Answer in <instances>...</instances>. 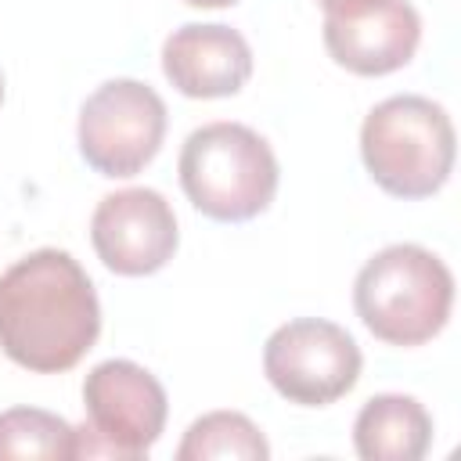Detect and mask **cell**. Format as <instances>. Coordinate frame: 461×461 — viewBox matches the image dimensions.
<instances>
[{
  "label": "cell",
  "mask_w": 461,
  "mask_h": 461,
  "mask_svg": "<svg viewBox=\"0 0 461 461\" xmlns=\"http://www.w3.org/2000/svg\"><path fill=\"white\" fill-rule=\"evenodd\" d=\"M353 306L375 339L403 349L421 346L450 321L454 274L421 245H389L360 267Z\"/></svg>",
  "instance_id": "obj_2"
},
{
  "label": "cell",
  "mask_w": 461,
  "mask_h": 461,
  "mask_svg": "<svg viewBox=\"0 0 461 461\" xmlns=\"http://www.w3.org/2000/svg\"><path fill=\"white\" fill-rule=\"evenodd\" d=\"M432 443L429 411L403 393L371 396L353 421V447L364 461H418Z\"/></svg>",
  "instance_id": "obj_11"
},
{
  "label": "cell",
  "mask_w": 461,
  "mask_h": 461,
  "mask_svg": "<svg viewBox=\"0 0 461 461\" xmlns=\"http://www.w3.org/2000/svg\"><path fill=\"white\" fill-rule=\"evenodd\" d=\"M270 443L238 411H212L187 425L176 461H267Z\"/></svg>",
  "instance_id": "obj_13"
},
{
  "label": "cell",
  "mask_w": 461,
  "mask_h": 461,
  "mask_svg": "<svg viewBox=\"0 0 461 461\" xmlns=\"http://www.w3.org/2000/svg\"><path fill=\"white\" fill-rule=\"evenodd\" d=\"M364 357L353 335L321 317L281 324L263 346L267 382L299 407H328L360 378Z\"/></svg>",
  "instance_id": "obj_7"
},
{
  "label": "cell",
  "mask_w": 461,
  "mask_h": 461,
  "mask_svg": "<svg viewBox=\"0 0 461 461\" xmlns=\"http://www.w3.org/2000/svg\"><path fill=\"white\" fill-rule=\"evenodd\" d=\"M86 425L76 429L79 457H144L166 429V389L133 360H101L83 382Z\"/></svg>",
  "instance_id": "obj_5"
},
{
  "label": "cell",
  "mask_w": 461,
  "mask_h": 461,
  "mask_svg": "<svg viewBox=\"0 0 461 461\" xmlns=\"http://www.w3.org/2000/svg\"><path fill=\"white\" fill-rule=\"evenodd\" d=\"M176 169L187 202L216 223L259 216L281 180L270 144L241 122H205L187 133Z\"/></svg>",
  "instance_id": "obj_4"
},
{
  "label": "cell",
  "mask_w": 461,
  "mask_h": 461,
  "mask_svg": "<svg viewBox=\"0 0 461 461\" xmlns=\"http://www.w3.org/2000/svg\"><path fill=\"white\" fill-rule=\"evenodd\" d=\"M0 104H4V76H0Z\"/></svg>",
  "instance_id": "obj_16"
},
{
  "label": "cell",
  "mask_w": 461,
  "mask_h": 461,
  "mask_svg": "<svg viewBox=\"0 0 461 461\" xmlns=\"http://www.w3.org/2000/svg\"><path fill=\"white\" fill-rule=\"evenodd\" d=\"M184 4H191V7H230L238 0H184Z\"/></svg>",
  "instance_id": "obj_15"
},
{
  "label": "cell",
  "mask_w": 461,
  "mask_h": 461,
  "mask_svg": "<svg viewBox=\"0 0 461 461\" xmlns=\"http://www.w3.org/2000/svg\"><path fill=\"white\" fill-rule=\"evenodd\" d=\"M162 72L184 97H230L252 76V50L230 25L187 22L166 36Z\"/></svg>",
  "instance_id": "obj_10"
},
{
  "label": "cell",
  "mask_w": 461,
  "mask_h": 461,
  "mask_svg": "<svg viewBox=\"0 0 461 461\" xmlns=\"http://www.w3.org/2000/svg\"><path fill=\"white\" fill-rule=\"evenodd\" d=\"M79 457L76 425L40 407L0 411V461H72Z\"/></svg>",
  "instance_id": "obj_12"
},
{
  "label": "cell",
  "mask_w": 461,
  "mask_h": 461,
  "mask_svg": "<svg viewBox=\"0 0 461 461\" xmlns=\"http://www.w3.org/2000/svg\"><path fill=\"white\" fill-rule=\"evenodd\" d=\"M101 335V303L79 259L36 249L0 274V349L25 371L61 375Z\"/></svg>",
  "instance_id": "obj_1"
},
{
  "label": "cell",
  "mask_w": 461,
  "mask_h": 461,
  "mask_svg": "<svg viewBox=\"0 0 461 461\" xmlns=\"http://www.w3.org/2000/svg\"><path fill=\"white\" fill-rule=\"evenodd\" d=\"M166 101L140 79H108L79 108V155L101 176H137L162 148Z\"/></svg>",
  "instance_id": "obj_6"
},
{
  "label": "cell",
  "mask_w": 461,
  "mask_h": 461,
  "mask_svg": "<svg viewBox=\"0 0 461 461\" xmlns=\"http://www.w3.org/2000/svg\"><path fill=\"white\" fill-rule=\"evenodd\" d=\"M454 122L443 104L421 94H396L375 104L360 126V158L371 180L396 198L436 194L454 169Z\"/></svg>",
  "instance_id": "obj_3"
},
{
  "label": "cell",
  "mask_w": 461,
  "mask_h": 461,
  "mask_svg": "<svg viewBox=\"0 0 461 461\" xmlns=\"http://www.w3.org/2000/svg\"><path fill=\"white\" fill-rule=\"evenodd\" d=\"M421 43V18L407 0H367L324 14V47L357 76L403 68Z\"/></svg>",
  "instance_id": "obj_9"
},
{
  "label": "cell",
  "mask_w": 461,
  "mask_h": 461,
  "mask_svg": "<svg viewBox=\"0 0 461 461\" xmlns=\"http://www.w3.org/2000/svg\"><path fill=\"white\" fill-rule=\"evenodd\" d=\"M321 7H324V14L328 11H342V7H353V4H367V0H317Z\"/></svg>",
  "instance_id": "obj_14"
},
{
  "label": "cell",
  "mask_w": 461,
  "mask_h": 461,
  "mask_svg": "<svg viewBox=\"0 0 461 461\" xmlns=\"http://www.w3.org/2000/svg\"><path fill=\"white\" fill-rule=\"evenodd\" d=\"M90 241L112 274L144 277L173 259L180 230L173 205L155 187H122L97 202L90 216Z\"/></svg>",
  "instance_id": "obj_8"
}]
</instances>
